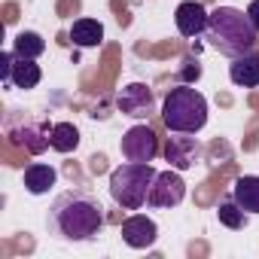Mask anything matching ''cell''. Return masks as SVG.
<instances>
[{"instance_id": "cell-9", "label": "cell", "mask_w": 259, "mask_h": 259, "mask_svg": "<svg viewBox=\"0 0 259 259\" xmlns=\"http://www.w3.org/2000/svg\"><path fill=\"white\" fill-rule=\"evenodd\" d=\"M156 238H159L156 220H150L144 213H132V217L122 220V241L132 250H147V247L156 244Z\"/></svg>"}, {"instance_id": "cell-11", "label": "cell", "mask_w": 259, "mask_h": 259, "mask_svg": "<svg viewBox=\"0 0 259 259\" xmlns=\"http://www.w3.org/2000/svg\"><path fill=\"white\" fill-rule=\"evenodd\" d=\"M207 10L198 4V0H183V4L177 7L174 13V25L183 37H201L204 28H207Z\"/></svg>"}, {"instance_id": "cell-7", "label": "cell", "mask_w": 259, "mask_h": 259, "mask_svg": "<svg viewBox=\"0 0 259 259\" xmlns=\"http://www.w3.org/2000/svg\"><path fill=\"white\" fill-rule=\"evenodd\" d=\"M183 198H186V180L180 177L177 168H168V171L156 174L147 204L150 207H177Z\"/></svg>"}, {"instance_id": "cell-15", "label": "cell", "mask_w": 259, "mask_h": 259, "mask_svg": "<svg viewBox=\"0 0 259 259\" xmlns=\"http://www.w3.org/2000/svg\"><path fill=\"white\" fill-rule=\"evenodd\" d=\"M232 198L241 204V210L247 213H259V177L256 174H244L235 180L232 186Z\"/></svg>"}, {"instance_id": "cell-13", "label": "cell", "mask_w": 259, "mask_h": 259, "mask_svg": "<svg viewBox=\"0 0 259 259\" xmlns=\"http://www.w3.org/2000/svg\"><path fill=\"white\" fill-rule=\"evenodd\" d=\"M70 43L79 49H95L104 43V25L98 19H76L70 25Z\"/></svg>"}, {"instance_id": "cell-20", "label": "cell", "mask_w": 259, "mask_h": 259, "mask_svg": "<svg viewBox=\"0 0 259 259\" xmlns=\"http://www.w3.org/2000/svg\"><path fill=\"white\" fill-rule=\"evenodd\" d=\"M198 76H201V64L189 55V58H183V67H180V79L183 82H198Z\"/></svg>"}, {"instance_id": "cell-1", "label": "cell", "mask_w": 259, "mask_h": 259, "mask_svg": "<svg viewBox=\"0 0 259 259\" xmlns=\"http://www.w3.org/2000/svg\"><path fill=\"white\" fill-rule=\"evenodd\" d=\"M49 229L64 241H92L104 229V207L95 195L67 189L49 207Z\"/></svg>"}, {"instance_id": "cell-4", "label": "cell", "mask_w": 259, "mask_h": 259, "mask_svg": "<svg viewBox=\"0 0 259 259\" xmlns=\"http://www.w3.org/2000/svg\"><path fill=\"white\" fill-rule=\"evenodd\" d=\"M156 168L150 162H125L110 174V195L122 210H141L150 198Z\"/></svg>"}, {"instance_id": "cell-3", "label": "cell", "mask_w": 259, "mask_h": 259, "mask_svg": "<svg viewBox=\"0 0 259 259\" xmlns=\"http://www.w3.org/2000/svg\"><path fill=\"white\" fill-rule=\"evenodd\" d=\"M162 122L168 125V132L198 135L207 125V98L198 89H192V82H180L168 89L162 101Z\"/></svg>"}, {"instance_id": "cell-2", "label": "cell", "mask_w": 259, "mask_h": 259, "mask_svg": "<svg viewBox=\"0 0 259 259\" xmlns=\"http://www.w3.org/2000/svg\"><path fill=\"white\" fill-rule=\"evenodd\" d=\"M201 37L207 40L210 49H217L220 55H229V58L247 55L259 43V31L253 28L247 13H241L235 7H217L207 16V28Z\"/></svg>"}, {"instance_id": "cell-18", "label": "cell", "mask_w": 259, "mask_h": 259, "mask_svg": "<svg viewBox=\"0 0 259 259\" xmlns=\"http://www.w3.org/2000/svg\"><path fill=\"white\" fill-rule=\"evenodd\" d=\"M13 52L19 55V58H40L43 52H46V40L37 34V31H22V34H16V40H13Z\"/></svg>"}, {"instance_id": "cell-6", "label": "cell", "mask_w": 259, "mask_h": 259, "mask_svg": "<svg viewBox=\"0 0 259 259\" xmlns=\"http://www.w3.org/2000/svg\"><path fill=\"white\" fill-rule=\"evenodd\" d=\"M122 156L128 162H153L159 153V138L150 125H132L122 135Z\"/></svg>"}, {"instance_id": "cell-14", "label": "cell", "mask_w": 259, "mask_h": 259, "mask_svg": "<svg viewBox=\"0 0 259 259\" xmlns=\"http://www.w3.org/2000/svg\"><path fill=\"white\" fill-rule=\"evenodd\" d=\"M58 180V171L52 165H43V162H34L25 168V189L31 195H46Z\"/></svg>"}, {"instance_id": "cell-21", "label": "cell", "mask_w": 259, "mask_h": 259, "mask_svg": "<svg viewBox=\"0 0 259 259\" xmlns=\"http://www.w3.org/2000/svg\"><path fill=\"white\" fill-rule=\"evenodd\" d=\"M247 19L253 22V28L259 31V0H253V4L247 7Z\"/></svg>"}, {"instance_id": "cell-19", "label": "cell", "mask_w": 259, "mask_h": 259, "mask_svg": "<svg viewBox=\"0 0 259 259\" xmlns=\"http://www.w3.org/2000/svg\"><path fill=\"white\" fill-rule=\"evenodd\" d=\"M217 217H220V223L226 226V229H244V223H247V210H241V204L235 201V198H226V201H220V207H217Z\"/></svg>"}, {"instance_id": "cell-12", "label": "cell", "mask_w": 259, "mask_h": 259, "mask_svg": "<svg viewBox=\"0 0 259 259\" xmlns=\"http://www.w3.org/2000/svg\"><path fill=\"white\" fill-rule=\"evenodd\" d=\"M229 79H232L238 89H256V85H259V55H256V52H247V55L232 58V64H229Z\"/></svg>"}, {"instance_id": "cell-16", "label": "cell", "mask_w": 259, "mask_h": 259, "mask_svg": "<svg viewBox=\"0 0 259 259\" xmlns=\"http://www.w3.org/2000/svg\"><path fill=\"white\" fill-rule=\"evenodd\" d=\"M49 141L55 153H73L79 147V128L73 122H55L49 128Z\"/></svg>"}, {"instance_id": "cell-10", "label": "cell", "mask_w": 259, "mask_h": 259, "mask_svg": "<svg viewBox=\"0 0 259 259\" xmlns=\"http://www.w3.org/2000/svg\"><path fill=\"white\" fill-rule=\"evenodd\" d=\"M201 153H204L201 144L195 138H189V135H177L174 132V138H168V144H165V159L177 171H189L201 159Z\"/></svg>"}, {"instance_id": "cell-17", "label": "cell", "mask_w": 259, "mask_h": 259, "mask_svg": "<svg viewBox=\"0 0 259 259\" xmlns=\"http://www.w3.org/2000/svg\"><path fill=\"white\" fill-rule=\"evenodd\" d=\"M13 141L22 144V147H28L34 156H40L43 150L52 147V141H49V128H43V125H25L22 132L13 135Z\"/></svg>"}, {"instance_id": "cell-8", "label": "cell", "mask_w": 259, "mask_h": 259, "mask_svg": "<svg viewBox=\"0 0 259 259\" xmlns=\"http://www.w3.org/2000/svg\"><path fill=\"white\" fill-rule=\"evenodd\" d=\"M116 107L119 113L132 116V119H147L156 107V98H153V89L144 85V82H128L119 95H116Z\"/></svg>"}, {"instance_id": "cell-5", "label": "cell", "mask_w": 259, "mask_h": 259, "mask_svg": "<svg viewBox=\"0 0 259 259\" xmlns=\"http://www.w3.org/2000/svg\"><path fill=\"white\" fill-rule=\"evenodd\" d=\"M0 79H4L7 89H37L40 79H43V70L34 58H19L13 49L0 52Z\"/></svg>"}]
</instances>
